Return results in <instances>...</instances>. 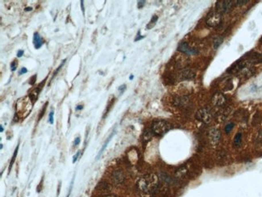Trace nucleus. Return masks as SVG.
<instances>
[{"mask_svg": "<svg viewBox=\"0 0 262 197\" xmlns=\"http://www.w3.org/2000/svg\"><path fill=\"white\" fill-rule=\"evenodd\" d=\"M137 189L144 194H152L159 187V179L155 174H148L142 176L136 183Z\"/></svg>", "mask_w": 262, "mask_h": 197, "instance_id": "nucleus-1", "label": "nucleus"}, {"mask_svg": "<svg viewBox=\"0 0 262 197\" xmlns=\"http://www.w3.org/2000/svg\"><path fill=\"white\" fill-rule=\"evenodd\" d=\"M172 128V125L166 121H156L152 125V132L154 135L157 136H162L165 134L168 131H169Z\"/></svg>", "mask_w": 262, "mask_h": 197, "instance_id": "nucleus-2", "label": "nucleus"}, {"mask_svg": "<svg viewBox=\"0 0 262 197\" xmlns=\"http://www.w3.org/2000/svg\"><path fill=\"white\" fill-rule=\"evenodd\" d=\"M195 118L199 121L207 124L211 121L212 114H211V112L210 111V109L207 108H203L199 109L196 112Z\"/></svg>", "mask_w": 262, "mask_h": 197, "instance_id": "nucleus-3", "label": "nucleus"}, {"mask_svg": "<svg viewBox=\"0 0 262 197\" xmlns=\"http://www.w3.org/2000/svg\"><path fill=\"white\" fill-rule=\"evenodd\" d=\"M233 7L232 1L229 0H221L218 1L215 5V10L219 14H225V13L229 12Z\"/></svg>", "mask_w": 262, "mask_h": 197, "instance_id": "nucleus-4", "label": "nucleus"}, {"mask_svg": "<svg viewBox=\"0 0 262 197\" xmlns=\"http://www.w3.org/2000/svg\"><path fill=\"white\" fill-rule=\"evenodd\" d=\"M222 15L218 13L217 12H212L207 16L206 24L208 27L211 28H215L220 24L221 20H222Z\"/></svg>", "mask_w": 262, "mask_h": 197, "instance_id": "nucleus-5", "label": "nucleus"}, {"mask_svg": "<svg viewBox=\"0 0 262 197\" xmlns=\"http://www.w3.org/2000/svg\"><path fill=\"white\" fill-rule=\"evenodd\" d=\"M220 138L221 133L219 129H211L208 132V139L212 146H217L220 141Z\"/></svg>", "mask_w": 262, "mask_h": 197, "instance_id": "nucleus-6", "label": "nucleus"}, {"mask_svg": "<svg viewBox=\"0 0 262 197\" xmlns=\"http://www.w3.org/2000/svg\"><path fill=\"white\" fill-rule=\"evenodd\" d=\"M196 76V73L194 70L191 69H185L179 72L178 74V78L179 80H190L194 79Z\"/></svg>", "mask_w": 262, "mask_h": 197, "instance_id": "nucleus-7", "label": "nucleus"}, {"mask_svg": "<svg viewBox=\"0 0 262 197\" xmlns=\"http://www.w3.org/2000/svg\"><path fill=\"white\" fill-rule=\"evenodd\" d=\"M178 50L181 51L182 53H185V54L188 55V56L198 53V50L194 48H192V47L190 46L189 44L186 42H182V43L179 44Z\"/></svg>", "mask_w": 262, "mask_h": 197, "instance_id": "nucleus-8", "label": "nucleus"}, {"mask_svg": "<svg viewBox=\"0 0 262 197\" xmlns=\"http://www.w3.org/2000/svg\"><path fill=\"white\" fill-rule=\"evenodd\" d=\"M212 104L215 107H223L226 104V97L223 93L216 92L212 97Z\"/></svg>", "mask_w": 262, "mask_h": 197, "instance_id": "nucleus-9", "label": "nucleus"}, {"mask_svg": "<svg viewBox=\"0 0 262 197\" xmlns=\"http://www.w3.org/2000/svg\"><path fill=\"white\" fill-rule=\"evenodd\" d=\"M189 103H190V99L186 95L177 96L174 100V104L178 108H185L189 104Z\"/></svg>", "mask_w": 262, "mask_h": 197, "instance_id": "nucleus-10", "label": "nucleus"}, {"mask_svg": "<svg viewBox=\"0 0 262 197\" xmlns=\"http://www.w3.org/2000/svg\"><path fill=\"white\" fill-rule=\"evenodd\" d=\"M112 179L113 182L115 183V184H120L122 183L124 180V172L121 170H118L113 173L112 175Z\"/></svg>", "mask_w": 262, "mask_h": 197, "instance_id": "nucleus-11", "label": "nucleus"}, {"mask_svg": "<svg viewBox=\"0 0 262 197\" xmlns=\"http://www.w3.org/2000/svg\"><path fill=\"white\" fill-rule=\"evenodd\" d=\"M43 44H44V41H43L42 38L41 37L40 34L38 33V32H34L33 45L34 47H35V49H40V48L43 45Z\"/></svg>", "mask_w": 262, "mask_h": 197, "instance_id": "nucleus-12", "label": "nucleus"}, {"mask_svg": "<svg viewBox=\"0 0 262 197\" xmlns=\"http://www.w3.org/2000/svg\"><path fill=\"white\" fill-rule=\"evenodd\" d=\"M43 83H41L39 86H38V87L33 90L32 92L29 94V97L30 99H31V100H32V104H34L36 100H37L38 95H39V93L41 92V85Z\"/></svg>", "mask_w": 262, "mask_h": 197, "instance_id": "nucleus-13", "label": "nucleus"}, {"mask_svg": "<svg viewBox=\"0 0 262 197\" xmlns=\"http://www.w3.org/2000/svg\"><path fill=\"white\" fill-rule=\"evenodd\" d=\"M223 41H224V38L220 36H217L216 37L214 38L212 42V46L214 48V49H217L222 45Z\"/></svg>", "mask_w": 262, "mask_h": 197, "instance_id": "nucleus-14", "label": "nucleus"}, {"mask_svg": "<svg viewBox=\"0 0 262 197\" xmlns=\"http://www.w3.org/2000/svg\"><path fill=\"white\" fill-rule=\"evenodd\" d=\"M241 142H242V133H238L236 134L235 136V137H234V141H233V145H234V146L236 147H240L241 146Z\"/></svg>", "mask_w": 262, "mask_h": 197, "instance_id": "nucleus-15", "label": "nucleus"}, {"mask_svg": "<svg viewBox=\"0 0 262 197\" xmlns=\"http://www.w3.org/2000/svg\"><path fill=\"white\" fill-rule=\"evenodd\" d=\"M115 131H114V132H112V133H111V135H110V136H109V137H108V138H107V141H105V143H104V144H103V147H102V149H101V150H100L99 153V154H98V156H97V159H99V157H100V156H101V154H103V152L104 150H105V149H106V147L107 146V145H108V143L110 142V141H111V138H112V137H113V136H114V135H115Z\"/></svg>", "mask_w": 262, "mask_h": 197, "instance_id": "nucleus-16", "label": "nucleus"}, {"mask_svg": "<svg viewBox=\"0 0 262 197\" xmlns=\"http://www.w3.org/2000/svg\"><path fill=\"white\" fill-rule=\"evenodd\" d=\"M157 20H158V16H156V15L153 16L152 17L151 20L149 21V24H147V26H146V28H147L148 30L152 29L154 26L156 25V24H157Z\"/></svg>", "mask_w": 262, "mask_h": 197, "instance_id": "nucleus-17", "label": "nucleus"}, {"mask_svg": "<svg viewBox=\"0 0 262 197\" xmlns=\"http://www.w3.org/2000/svg\"><path fill=\"white\" fill-rule=\"evenodd\" d=\"M186 172H187V170H186V167H181L180 169H178L177 171H176V176L178 177V178H181V177L184 176L186 174Z\"/></svg>", "mask_w": 262, "mask_h": 197, "instance_id": "nucleus-18", "label": "nucleus"}, {"mask_svg": "<svg viewBox=\"0 0 262 197\" xmlns=\"http://www.w3.org/2000/svg\"><path fill=\"white\" fill-rule=\"evenodd\" d=\"M18 150H19V144H18V146L16 148V150H15V152H14V154L12 156V158H11V162H10V166H9V169L8 171L9 172L11 171V167H12L13 164L15 162V161H16V158L17 154H18Z\"/></svg>", "mask_w": 262, "mask_h": 197, "instance_id": "nucleus-19", "label": "nucleus"}, {"mask_svg": "<svg viewBox=\"0 0 262 197\" xmlns=\"http://www.w3.org/2000/svg\"><path fill=\"white\" fill-rule=\"evenodd\" d=\"M234 126H235V124H234V123H229V124H228L227 125L225 126L224 128L225 133H229L233 129Z\"/></svg>", "mask_w": 262, "mask_h": 197, "instance_id": "nucleus-20", "label": "nucleus"}, {"mask_svg": "<svg viewBox=\"0 0 262 197\" xmlns=\"http://www.w3.org/2000/svg\"><path fill=\"white\" fill-rule=\"evenodd\" d=\"M152 133L153 134V133L152 132V130H151V131H149V130L146 131L145 133V134H144V139H145V141H149V140H150V138L152 137Z\"/></svg>", "mask_w": 262, "mask_h": 197, "instance_id": "nucleus-21", "label": "nucleus"}, {"mask_svg": "<svg viewBox=\"0 0 262 197\" xmlns=\"http://www.w3.org/2000/svg\"><path fill=\"white\" fill-rule=\"evenodd\" d=\"M66 59H64V60H63L62 62L61 63V65H60V66H59L58 67H57V70H56V71H55L54 73H53V77H52V79H51V80L53 79V78H54L55 76L57 75V73H58L59 70H60V69H61V68L63 66H64V64H65V63H66Z\"/></svg>", "mask_w": 262, "mask_h": 197, "instance_id": "nucleus-22", "label": "nucleus"}, {"mask_svg": "<svg viewBox=\"0 0 262 197\" xmlns=\"http://www.w3.org/2000/svg\"><path fill=\"white\" fill-rule=\"evenodd\" d=\"M53 115H54V112L52 110L51 112H50L49 116V122L51 125H53V122H54V119H53Z\"/></svg>", "mask_w": 262, "mask_h": 197, "instance_id": "nucleus-23", "label": "nucleus"}, {"mask_svg": "<svg viewBox=\"0 0 262 197\" xmlns=\"http://www.w3.org/2000/svg\"><path fill=\"white\" fill-rule=\"evenodd\" d=\"M17 66H18V63L16 61H13L11 63V71H16V70L17 69Z\"/></svg>", "mask_w": 262, "mask_h": 197, "instance_id": "nucleus-24", "label": "nucleus"}, {"mask_svg": "<svg viewBox=\"0 0 262 197\" xmlns=\"http://www.w3.org/2000/svg\"><path fill=\"white\" fill-rule=\"evenodd\" d=\"M248 2H249L248 0H239V1H236V4L238 6H242V5L246 4Z\"/></svg>", "mask_w": 262, "mask_h": 197, "instance_id": "nucleus-25", "label": "nucleus"}, {"mask_svg": "<svg viewBox=\"0 0 262 197\" xmlns=\"http://www.w3.org/2000/svg\"><path fill=\"white\" fill-rule=\"evenodd\" d=\"M36 79H37V75H36V74H35V75L32 76V77L30 79L29 83L31 84V85H34L35 83H36Z\"/></svg>", "mask_w": 262, "mask_h": 197, "instance_id": "nucleus-26", "label": "nucleus"}, {"mask_svg": "<svg viewBox=\"0 0 262 197\" xmlns=\"http://www.w3.org/2000/svg\"><path fill=\"white\" fill-rule=\"evenodd\" d=\"M143 38H145V36L141 37V36H140V32L139 31V32H138L137 35H136V39H135V41H138L141 40V39H143Z\"/></svg>", "mask_w": 262, "mask_h": 197, "instance_id": "nucleus-27", "label": "nucleus"}, {"mask_svg": "<svg viewBox=\"0 0 262 197\" xmlns=\"http://www.w3.org/2000/svg\"><path fill=\"white\" fill-rule=\"evenodd\" d=\"M145 1H139V2H138V8L139 9H140V8H142V7H144V6H145Z\"/></svg>", "mask_w": 262, "mask_h": 197, "instance_id": "nucleus-28", "label": "nucleus"}, {"mask_svg": "<svg viewBox=\"0 0 262 197\" xmlns=\"http://www.w3.org/2000/svg\"><path fill=\"white\" fill-rule=\"evenodd\" d=\"M27 72H28L27 68L23 67V68H21V70H20V71H19V74H20V75H22V74H26Z\"/></svg>", "mask_w": 262, "mask_h": 197, "instance_id": "nucleus-29", "label": "nucleus"}, {"mask_svg": "<svg viewBox=\"0 0 262 197\" xmlns=\"http://www.w3.org/2000/svg\"><path fill=\"white\" fill-rule=\"evenodd\" d=\"M79 154H80V151H78V152H77V154L74 156V158H73V163H75V162L78 160V156H79Z\"/></svg>", "mask_w": 262, "mask_h": 197, "instance_id": "nucleus-30", "label": "nucleus"}, {"mask_svg": "<svg viewBox=\"0 0 262 197\" xmlns=\"http://www.w3.org/2000/svg\"><path fill=\"white\" fill-rule=\"evenodd\" d=\"M80 141H81V140H80L79 137H76V138H75V140H74V146H78V145H79V143H80Z\"/></svg>", "mask_w": 262, "mask_h": 197, "instance_id": "nucleus-31", "label": "nucleus"}, {"mask_svg": "<svg viewBox=\"0 0 262 197\" xmlns=\"http://www.w3.org/2000/svg\"><path fill=\"white\" fill-rule=\"evenodd\" d=\"M24 50H19L18 53H17V57L18 58H21L24 55Z\"/></svg>", "mask_w": 262, "mask_h": 197, "instance_id": "nucleus-32", "label": "nucleus"}, {"mask_svg": "<svg viewBox=\"0 0 262 197\" xmlns=\"http://www.w3.org/2000/svg\"><path fill=\"white\" fill-rule=\"evenodd\" d=\"M125 89H126V85H125V84H124V85H122V86H120V88H119V90L120 91L121 93H123V92H124V91Z\"/></svg>", "mask_w": 262, "mask_h": 197, "instance_id": "nucleus-33", "label": "nucleus"}, {"mask_svg": "<svg viewBox=\"0 0 262 197\" xmlns=\"http://www.w3.org/2000/svg\"><path fill=\"white\" fill-rule=\"evenodd\" d=\"M82 108H83V106H82V105H78L77 108H76V110H77V111H79V110H82Z\"/></svg>", "mask_w": 262, "mask_h": 197, "instance_id": "nucleus-34", "label": "nucleus"}, {"mask_svg": "<svg viewBox=\"0 0 262 197\" xmlns=\"http://www.w3.org/2000/svg\"><path fill=\"white\" fill-rule=\"evenodd\" d=\"M99 197H118L116 196H115V195H106V196H102Z\"/></svg>", "mask_w": 262, "mask_h": 197, "instance_id": "nucleus-35", "label": "nucleus"}, {"mask_svg": "<svg viewBox=\"0 0 262 197\" xmlns=\"http://www.w3.org/2000/svg\"><path fill=\"white\" fill-rule=\"evenodd\" d=\"M84 2L83 1H81V6H82V12H83V13H84V12H85V8H84Z\"/></svg>", "mask_w": 262, "mask_h": 197, "instance_id": "nucleus-36", "label": "nucleus"}, {"mask_svg": "<svg viewBox=\"0 0 262 197\" xmlns=\"http://www.w3.org/2000/svg\"><path fill=\"white\" fill-rule=\"evenodd\" d=\"M32 10V7H26V8L24 9L25 12H31Z\"/></svg>", "mask_w": 262, "mask_h": 197, "instance_id": "nucleus-37", "label": "nucleus"}, {"mask_svg": "<svg viewBox=\"0 0 262 197\" xmlns=\"http://www.w3.org/2000/svg\"><path fill=\"white\" fill-rule=\"evenodd\" d=\"M0 127H1V128H0V131H1V133H3V126L2 125L0 126Z\"/></svg>", "mask_w": 262, "mask_h": 197, "instance_id": "nucleus-38", "label": "nucleus"}, {"mask_svg": "<svg viewBox=\"0 0 262 197\" xmlns=\"http://www.w3.org/2000/svg\"><path fill=\"white\" fill-rule=\"evenodd\" d=\"M133 78H134L133 75H131V76H130V78H129V79H130V80H132V79H133Z\"/></svg>", "mask_w": 262, "mask_h": 197, "instance_id": "nucleus-39", "label": "nucleus"}]
</instances>
